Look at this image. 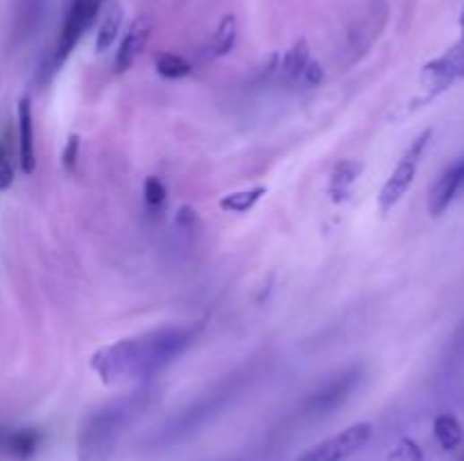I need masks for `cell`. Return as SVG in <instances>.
Segmentation results:
<instances>
[{"label": "cell", "mask_w": 464, "mask_h": 461, "mask_svg": "<svg viewBox=\"0 0 464 461\" xmlns=\"http://www.w3.org/2000/svg\"><path fill=\"white\" fill-rule=\"evenodd\" d=\"M197 337L193 326H166L152 333L127 337L100 348L91 357L93 371L105 385L123 382H145L163 373L168 366L179 360Z\"/></svg>", "instance_id": "1"}, {"label": "cell", "mask_w": 464, "mask_h": 461, "mask_svg": "<svg viewBox=\"0 0 464 461\" xmlns=\"http://www.w3.org/2000/svg\"><path fill=\"white\" fill-rule=\"evenodd\" d=\"M152 398L154 389L143 385L89 414L77 432V461H111L123 432L148 409Z\"/></svg>", "instance_id": "2"}, {"label": "cell", "mask_w": 464, "mask_h": 461, "mask_svg": "<svg viewBox=\"0 0 464 461\" xmlns=\"http://www.w3.org/2000/svg\"><path fill=\"white\" fill-rule=\"evenodd\" d=\"M254 366L245 364L240 366V369H236L234 373H227L225 378H220L216 385L211 387L209 391H204L197 400H193L188 407H184L182 414H177V416L163 428L161 443L182 441L188 434L197 432L202 425H206L213 416H218L231 400L238 398L240 391L254 380Z\"/></svg>", "instance_id": "3"}, {"label": "cell", "mask_w": 464, "mask_h": 461, "mask_svg": "<svg viewBox=\"0 0 464 461\" xmlns=\"http://www.w3.org/2000/svg\"><path fill=\"white\" fill-rule=\"evenodd\" d=\"M107 0H68L66 14H64L62 30H59L57 43L55 48L50 50L46 62L39 68V77L41 81H50L55 77V73L64 66L71 53L75 50V46L80 43V38L84 37L89 28L96 23V19L100 16L102 7H105Z\"/></svg>", "instance_id": "4"}, {"label": "cell", "mask_w": 464, "mask_h": 461, "mask_svg": "<svg viewBox=\"0 0 464 461\" xmlns=\"http://www.w3.org/2000/svg\"><path fill=\"white\" fill-rule=\"evenodd\" d=\"M360 380H363V369L360 366H347V369L338 371L335 376H331L326 382H322L304 400L302 407H299V416L304 421L324 419V416L333 414L335 409L342 407L351 398V394L360 385Z\"/></svg>", "instance_id": "5"}, {"label": "cell", "mask_w": 464, "mask_h": 461, "mask_svg": "<svg viewBox=\"0 0 464 461\" xmlns=\"http://www.w3.org/2000/svg\"><path fill=\"white\" fill-rule=\"evenodd\" d=\"M431 138L433 129H424V132L412 141V145L406 149V154L399 158L397 167H394L392 175L388 176V181H385L381 192H378V209H381V213H390V210L406 197V192L410 191V186L415 184L421 158H424L428 145H431Z\"/></svg>", "instance_id": "6"}, {"label": "cell", "mask_w": 464, "mask_h": 461, "mask_svg": "<svg viewBox=\"0 0 464 461\" xmlns=\"http://www.w3.org/2000/svg\"><path fill=\"white\" fill-rule=\"evenodd\" d=\"M455 81H464V38H460L453 48H449L444 55H440V57H435L421 68L419 84L421 90H424L421 102L435 100Z\"/></svg>", "instance_id": "7"}, {"label": "cell", "mask_w": 464, "mask_h": 461, "mask_svg": "<svg viewBox=\"0 0 464 461\" xmlns=\"http://www.w3.org/2000/svg\"><path fill=\"white\" fill-rule=\"evenodd\" d=\"M369 439H372V425L356 423L351 428L342 430L340 434L322 441L320 446H315L306 455L299 457V461H347L356 452L363 450Z\"/></svg>", "instance_id": "8"}, {"label": "cell", "mask_w": 464, "mask_h": 461, "mask_svg": "<svg viewBox=\"0 0 464 461\" xmlns=\"http://www.w3.org/2000/svg\"><path fill=\"white\" fill-rule=\"evenodd\" d=\"M464 192V157L460 161H455L453 166L446 167L437 181L433 184L431 192H428V210H431L433 218L444 213L451 204L455 201V197Z\"/></svg>", "instance_id": "9"}, {"label": "cell", "mask_w": 464, "mask_h": 461, "mask_svg": "<svg viewBox=\"0 0 464 461\" xmlns=\"http://www.w3.org/2000/svg\"><path fill=\"white\" fill-rule=\"evenodd\" d=\"M150 34H152V19H150V16H139V19L130 25V30L125 32L123 41H120V48L118 53H116V73H125L134 66L139 55L143 53L145 46H148Z\"/></svg>", "instance_id": "10"}, {"label": "cell", "mask_w": 464, "mask_h": 461, "mask_svg": "<svg viewBox=\"0 0 464 461\" xmlns=\"http://www.w3.org/2000/svg\"><path fill=\"white\" fill-rule=\"evenodd\" d=\"M44 441V434L32 428H3L0 425V450L7 452L14 459H30L37 455L39 446Z\"/></svg>", "instance_id": "11"}, {"label": "cell", "mask_w": 464, "mask_h": 461, "mask_svg": "<svg viewBox=\"0 0 464 461\" xmlns=\"http://www.w3.org/2000/svg\"><path fill=\"white\" fill-rule=\"evenodd\" d=\"M19 161L23 175H32L37 167V152H34V118L30 98L19 100Z\"/></svg>", "instance_id": "12"}, {"label": "cell", "mask_w": 464, "mask_h": 461, "mask_svg": "<svg viewBox=\"0 0 464 461\" xmlns=\"http://www.w3.org/2000/svg\"><path fill=\"white\" fill-rule=\"evenodd\" d=\"M363 163L356 161V158H345V161H340L333 167L329 176V195L335 204H342V201L349 200L356 181L363 175Z\"/></svg>", "instance_id": "13"}, {"label": "cell", "mask_w": 464, "mask_h": 461, "mask_svg": "<svg viewBox=\"0 0 464 461\" xmlns=\"http://www.w3.org/2000/svg\"><path fill=\"white\" fill-rule=\"evenodd\" d=\"M308 64H311V50H308V43L302 38V41L295 43V46H292V48L283 55L277 73H279V77H281L283 84L299 86V81H302V75H304V71H306Z\"/></svg>", "instance_id": "14"}, {"label": "cell", "mask_w": 464, "mask_h": 461, "mask_svg": "<svg viewBox=\"0 0 464 461\" xmlns=\"http://www.w3.org/2000/svg\"><path fill=\"white\" fill-rule=\"evenodd\" d=\"M120 28H123V7H120L118 3H109L105 10V16H102L100 30H98V53H105V50H109L111 46H114V41L118 38Z\"/></svg>", "instance_id": "15"}, {"label": "cell", "mask_w": 464, "mask_h": 461, "mask_svg": "<svg viewBox=\"0 0 464 461\" xmlns=\"http://www.w3.org/2000/svg\"><path fill=\"white\" fill-rule=\"evenodd\" d=\"M236 38H238V21H236L234 14H227L220 21L216 32H213V38H211V57H225V55H229L236 46Z\"/></svg>", "instance_id": "16"}, {"label": "cell", "mask_w": 464, "mask_h": 461, "mask_svg": "<svg viewBox=\"0 0 464 461\" xmlns=\"http://www.w3.org/2000/svg\"><path fill=\"white\" fill-rule=\"evenodd\" d=\"M265 192H268L265 186H254L247 188V191L229 192V195H225L220 200V209L227 210V213H249V210L263 200Z\"/></svg>", "instance_id": "17"}, {"label": "cell", "mask_w": 464, "mask_h": 461, "mask_svg": "<svg viewBox=\"0 0 464 461\" xmlns=\"http://www.w3.org/2000/svg\"><path fill=\"white\" fill-rule=\"evenodd\" d=\"M433 430H435V439L444 450L451 452L462 443V425H460V421L455 419L453 414L437 416L435 423H433Z\"/></svg>", "instance_id": "18"}, {"label": "cell", "mask_w": 464, "mask_h": 461, "mask_svg": "<svg viewBox=\"0 0 464 461\" xmlns=\"http://www.w3.org/2000/svg\"><path fill=\"white\" fill-rule=\"evenodd\" d=\"M193 66L184 57L173 53H161L157 57V73L166 80H182V77L191 75Z\"/></svg>", "instance_id": "19"}, {"label": "cell", "mask_w": 464, "mask_h": 461, "mask_svg": "<svg viewBox=\"0 0 464 461\" xmlns=\"http://www.w3.org/2000/svg\"><path fill=\"white\" fill-rule=\"evenodd\" d=\"M385 461H424V452L412 439H401Z\"/></svg>", "instance_id": "20"}, {"label": "cell", "mask_w": 464, "mask_h": 461, "mask_svg": "<svg viewBox=\"0 0 464 461\" xmlns=\"http://www.w3.org/2000/svg\"><path fill=\"white\" fill-rule=\"evenodd\" d=\"M143 195H145V204L150 209H159V206L166 201V184H163L159 176H148L143 186Z\"/></svg>", "instance_id": "21"}, {"label": "cell", "mask_w": 464, "mask_h": 461, "mask_svg": "<svg viewBox=\"0 0 464 461\" xmlns=\"http://www.w3.org/2000/svg\"><path fill=\"white\" fill-rule=\"evenodd\" d=\"M14 181V167H12L10 152L3 143H0V192L7 191Z\"/></svg>", "instance_id": "22"}, {"label": "cell", "mask_w": 464, "mask_h": 461, "mask_svg": "<svg viewBox=\"0 0 464 461\" xmlns=\"http://www.w3.org/2000/svg\"><path fill=\"white\" fill-rule=\"evenodd\" d=\"M322 81H324V68H322L315 59H311V64H308L306 71H304L299 86H306V89H317Z\"/></svg>", "instance_id": "23"}, {"label": "cell", "mask_w": 464, "mask_h": 461, "mask_svg": "<svg viewBox=\"0 0 464 461\" xmlns=\"http://www.w3.org/2000/svg\"><path fill=\"white\" fill-rule=\"evenodd\" d=\"M77 154H80V136H77V133H73V136L68 138V143H66V148H64V157H62L64 167H66L68 172L75 170Z\"/></svg>", "instance_id": "24"}, {"label": "cell", "mask_w": 464, "mask_h": 461, "mask_svg": "<svg viewBox=\"0 0 464 461\" xmlns=\"http://www.w3.org/2000/svg\"><path fill=\"white\" fill-rule=\"evenodd\" d=\"M464 355V321L458 330H455L453 339H451V346H449V360H462Z\"/></svg>", "instance_id": "25"}, {"label": "cell", "mask_w": 464, "mask_h": 461, "mask_svg": "<svg viewBox=\"0 0 464 461\" xmlns=\"http://www.w3.org/2000/svg\"><path fill=\"white\" fill-rule=\"evenodd\" d=\"M460 30H462V38H464V7H462V14H460Z\"/></svg>", "instance_id": "26"}]
</instances>
